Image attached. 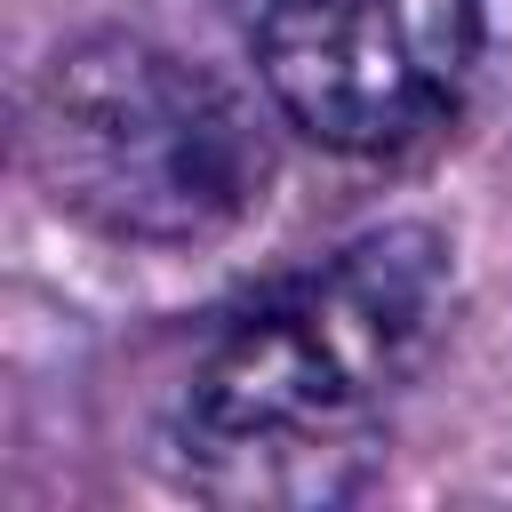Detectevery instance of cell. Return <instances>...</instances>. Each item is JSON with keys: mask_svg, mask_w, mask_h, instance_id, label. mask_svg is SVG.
<instances>
[{"mask_svg": "<svg viewBox=\"0 0 512 512\" xmlns=\"http://www.w3.org/2000/svg\"><path fill=\"white\" fill-rule=\"evenodd\" d=\"M448 240L384 224L248 296L176 400V472L216 504H344L376 424L448 328Z\"/></svg>", "mask_w": 512, "mask_h": 512, "instance_id": "1", "label": "cell"}, {"mask_svg": "<svg viewBox=\"0 0 512 512\" xmlns=\"http://www.w3.org/2000/svg\"><path fill=\"white\" fill-rule=\"evenodd\" d=\"M40 192L104 240L192 248L264 200V128L200 64L136 32L56 48L24 96Z\"/></svg>", "mask_w": 512, "mask_h": 512, "instance_id": "2", "label": "cell"}, {"mask_svg": "<svg viewBox=\"0 0 512 512\" xmlns=\"http://www.w3.org/2000/svg\"><path fill=\"white\" fill-rule=\"evenodd\" d=\"M480 64V0H264L256 72L328 152H400L440 128Z\"/></svg>", "mask_w": 512, "mask_h": 512, "instance_id": "3", "label": "cell"}]
</instances>
